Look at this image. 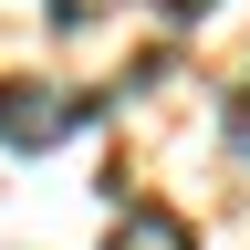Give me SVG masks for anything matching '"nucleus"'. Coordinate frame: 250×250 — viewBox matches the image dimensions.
<instances>
[{
    "instance_id": "f257e3e1",
    "label": "nucleus",
    "mask_w": 250,
    "mask_h": 250,
    "mask_svg": "<svg viewBox=\"0 0 250 250\" xmlns=\"http://www.w3.org/2000/svg\"><path fill=\"white\" fill-rule=\"evenodd\" d=\"M73 125H83V104H73V94H52V83H11V94H0V146H21V156L62 146Z\"/></svg>"
},
{
    "instance_id": "f03ea898",
    "label": "nucleus",
    "mask_w": 250,
    "mask_h": 250,
    "mask_svg": "<svg viewBox=\"0 0 250 250\" xmlns=\"http://www.w3.org/2000/svg\"><path fill=\"white\" fill-rule=\"evenodd\" d=\"M104 250H198V229H188L177 208H125Z\"/></svg>"
},
{
    "instance_id": "7ed1b4c3",
    "label": "nucleus",
    "mask_w": 250,
    "mask_h": 250,
    "mask_svg": "<svg viewBox=\"0 0 250 250\" xmlns=\"http://www.w3.org/2000/svg\"><path fill=\"white\" fill-rule=\"evenodd\" d=\"M94 11H104V0H52V21H62V31H94Z\"/></svg>"
},
{
    "instance_id": "20e7f679",
    "label": "nucleus",
    "mask_w": 250,
    "mask_h": 250,
    "mask_svg": "<svg viewBox=\"0 0 250 250\" xmlns=\"http://www.w3.org/2000/svg\"><path fill=\"white\" fill-rule=\"evenodd\" d=\"M167 11H177V21H198V11H219V0H167Z\"/></svg>"
},
{
    "instance_id": "39448f33",
    "label": "nucleus",
    "mask_w": 250,
    "mask_h": 250,
    "mask_svg": "<svg viewBox=\"0 0 250 250\" xmlns=\"http://www.w3.org/2000/svg\"><path fill=\"white\" fill-rule=\"evenodd\" d=\"M229 125H240V136H250V94H240V115H229Z\"/></svg>"
}]
</instances>
